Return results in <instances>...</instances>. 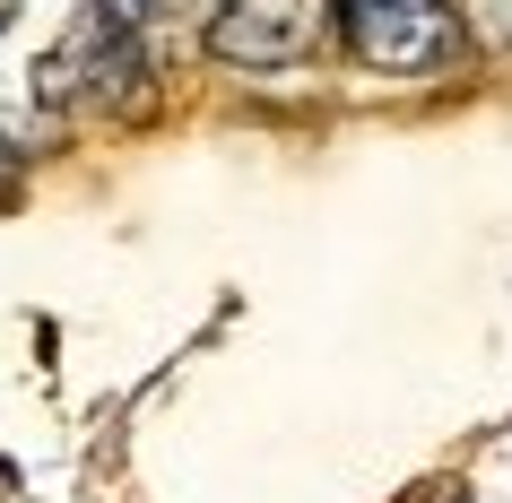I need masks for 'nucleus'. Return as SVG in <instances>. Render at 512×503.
I'll return each mask as SVG.
<instances>
[{
    "label": "nucleus",
    "mask_w": 512,
    "mask_h": 503,
    "mask_svg": "<svg viewBox=\"0 0 512 503\" xmlns=\"http://www.w3.org/2000/svg\"><path fill=\"white\" fill-rule=\"evenodd\" d=\"M339 27V0H217L209 18V61L226 70H296L322 53Z\"/></svg>",
    "instance_id": "nucleus-2"
},
{
    "label": "nucleus",
    "mask_w": 512,
    "mask_h": 503,
    "mask_svg": "<svg viewBox=\"0 0 512 503\" xmlns=\"http://www.w3.org/2000/svg\"><path fill=\"white\" fill-rule=\"evenodd\" d=\"M426 503H469V495H460V486H434V495Z\"/></svg>",
    "instance_id": "nucleus-6"
},
{
    "label": "nucleus",
    "mask_w": 512,
    "mask_h": 503,
    "mask_svg": "<svg viewBox=\"0 0 512 503\" xmlns=\"http://www.w3.org/2000/svg\"><path fill=\"white\" fill-rule=\"evenodd\" d=\"M9 200H18V148L0 139V209H9Z\"/></svg>",
    "instance_id": "nucleus-4"
},
{
    "label": "nucleus",
    "mask_w": 512,
    "mask_h": 503,
    "mask_svg": "<svg viewBox=\"0 0 512 503\" xmlns=\"http://www.w3.org/2000/svg\"><path fill=\"white\" fill-rule=\"evenodd\" d=\"M9 18H18V9H9V0H0V27H9Z\"/></svg>",
    "instance_id": "nucleus-7"
},
{
    "label": "nucleus",
    "mask_w": 512,
    "mask_h": 503,
    "mask_svg": "<svg viewBox=\"0 0 512 503\" xmlns=\"http://www.w3.org/2000/svg\"><path fill=\"white\" fill-rule=\"evenodd\" d=\"M339 27H348V53L365 70H400V79L460 53L452 0H339Z\"/></svg>",
    "instance_id": "nucleus-3"
},
{
    "label": "nucleus",
    "mask_w": 512,
    "mask_h": 503,
    "mask_svg": "<svg viewBox=\"0 0 512 503\" xmlns=\"http://www.w3.org/2000/svg\"><path fill=\"white\" fill-rule=\"evenodd\" d=\"M122 96H148V70H139V27L113 18V9H79L61 44L35 61V105H122Z\"/></svg>",
    "instance_id": "nucleus-1"
},
{
    "label": "nucleus",
    "mask_w": 512,
    "mask_h": 503,
    "mask_svg": "<svg viewBox=\"0 0 512 503\" xmlns=\"http://www.w3.org/2000/svg\"><path fill=\"white\" fill-rule=\"evenodd\" d=\"M87 9H113V18H131V27H139V18H148L157 0H87Z\"/></svg>",
    "instance_id": "nucleus-5"
}]
</instances>
